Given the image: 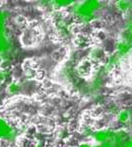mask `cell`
<instances>
[{"instance_id": "6da1fadb", "label": "cell", "mask_w": 132, "mask_h": 147, "mask_svg": "<svg viewBox=\"0 0 132 147\" xmlns=\"http://www.w3.org/2000/svg\"><path fill=\"white\" fill-rule=\"evenodd\" d=\"M13 44L7 34L6 28L0 29V63L7 62L11 59Z\"/></svg>"}, {"instance_id": "7a4b0ae2", "label": "cell", "mask_w": 132, "mask_h": 147, "mask_svg": "<svg viewBox=\"0 0 132 147\" xmlns=\"http://www.w3.org/2000/svg\"><path fill=\"white\" fill-rule=\"evenodd\" d=\"M17 132L13 126L3 117H0V140H12L16 139Z\"/></svg>"}, {"instance_id": "3957f363", "label": "cell", "mask_w": 132, "mask_h": 147, "mask_svg": "<svg viewBox=\"0 0 132 147\" xmlns=\"http://www.w3.org/2000/svg\"><path fill=\"white\" fill-rule=\"evenodd\" d=\"M99 7V2L92 1V2H86V3L82 4L76 10L77 14L82 19L90 20L93 17V13L94 11Z\"/></svg>"}, {"instance_id": "277c9868", "label": "cell", "mask_w": 132, "mask_h": 147, "mask_svg": "<svg viewBox=\"0 0 132 147\" xmlns=\"http://www.w3.org/2000/svg\"><path fill=\"white\" fill-rule=\"evenodd\" d=\"M21 90L19 83H17L16 81H12V82L9 83V85L7 86V92L11 95H17Z\"/></svg>"}, {"instance_id": "5b68a950", "label": "cell", "mask_w": 132, "mask_h": 147, "mask_svg": "<svg viewBox=\"0 0 132 147\" xmlns=\"http://www.w3.org/2000/svg\"><path fill=\"white\" fill-rule=\"evenodd\" d=\"M8 13L6 11H0V29L6 28V22L8 19Z\"/></svg>"}, {"instance_id": "8992f818", "label": "cell", "mask_w": 132, "mask_h": 147, "mask_svg": "<svg viewBox=\"0 0 132 147\" xmlns=\"http://www.w3.org/2000/svg\"><path fill=\"white\" fill-rule=\"evenodd\" d=\"M10 76V71L7 69H0V84L6 81Z\"/></svg>"}, {"instance_id": "52a82bcc", "label": "cell", "mask_w": 132, "mask_h": 147, "mask_svg": "<svg viewBox=\"0 0 132 147\" xmlns=\"http://www.w3.org/2000/svg\"><path fill=\"white\" fill-rule=\"evenodd\" d=\"M72 2L71 1H54L53 5L57 6V7H65V6L70 5Z\"/></svg>"}, {"instance_id": "ba28073f", "label": "cell", "mask_w": 132, "mask_h": 147, "mask_svg": "<svg viewBox=\"0 0 132 147\" xmlns=\"http://www.w3.org/2000/svg\"><path fill=\"white\" fill-rule=\"evenodd\" d=\"M124 147H132V140H130V141L127 142V143L124 145Z\"/></svg>"}, {"instance_id": "9c48e42d", "label": "cell", "mask_w": 132, "mask_h": 147, "mask_svg": "<svg viewBox=\"0 0 132 147\" xmlns=\"http://www.w3.org/2000/svg\"><path fill=\"white\" fill-rule=\"evenodd\" d=\"M34 147H44V145H42V143H38V144H36Z\"/></svg>"}]
</instances>
